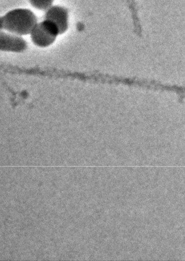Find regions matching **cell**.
Masks as SVG:
<instances>
[{"instance_id": "cell-1", "label": "cell", "mask_w": 185, "mask_h": 261, "mask_svg": "<svg viewBox=\"0 0 185 261\" xmlns=\"http://www.w3.org/2000/svg\"><path fill=\"white\" fill-rule=\"evenodd\" d=\"M37 22L36 16L28 9H14L1 16L2 30L20 36L30 34Z\"/></svg>"}, {"instance_id": "cell-6", "label": "cell", "mask_w": 185, "mask_h": 261, "mask_svg": "<svg viewBox=\"0 0 185 261\" xmlns=\"http://www.w3.org/2000/svg\"><path fill=\"white\" fill-rule=\"evenodd\" d=\"M2 28H1V16H0V31H1Z\"/></svg>"}, {"instance_id": "cell-2", "label": "cell", "mask_w": 185, "mask_h": 261, "mask_svg": "<svg viewBox=\"0 0 185 261\" xmlns=\"http://www.w3.org/2000/svg\"><path fill=\"white\" fill-rule=\"evenodd\" d=\"M59 35L58 27L51 21L44 19L41 22H37L29 36L35 46L47 48L55 43Z\"/></svg>"}, {"instance_id": "cell-4", "label": "cell", "mask_w": 185, "mask_h": 261, "mask_svg": "<svg viewBox=\"0 0 185 261\" xmlns=\"http://www.w3.org/2000/svg\"><path fill=\"white\" fill-rule=\"evenodd\" d=\"M44 19L53 22L59 29L60 34H64L68 29V12L63 7L52 6L44 11Z\"/></svg>"}, {"instance_id": "cell-5", "label": "cell", "mask_w": 185, "mask_h": 261, "mask_svg": "<svg viewBox=\"0 0 185 261\" xmlns=\"http://www.w3.org/2000/svg\"><path fill=\"white\" fill-rule=\"evenodd\" d=\"M30 5L34 8L41 11H46L53 6L55 0H28Z\"/></svg>"}, {"instance_id": "cell-3", "label": "cell", "mask_w": 185, "mask_h": 261, "mask_svg": "<svg viewBox=\"0 0 185 261\" xmlns=\"http://www.w3.org/2000/svg\"><path fill=\"white\" fill-rule=\"evenodd\" d=\"M28 48V43L22 36L1 30L0 31V51L21 53Z\"/></svg>"}]
</instances>
